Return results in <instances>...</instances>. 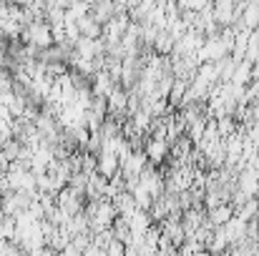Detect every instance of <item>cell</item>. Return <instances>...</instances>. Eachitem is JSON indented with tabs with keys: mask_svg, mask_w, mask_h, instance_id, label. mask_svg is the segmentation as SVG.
I'll return each instance as SVG.
<instances>
[{
	"mask_svg": "<svg viewBox=\"0 0 259 256\" xmlns=\"http://www.w3.org/2000/svg\"><path fill=\"white\" fill-rule=\"evenodd\" d=\"M20 40H23L25 45L38 48V50H48V48H53V45H56L53 25H51L48 20H33V23H28V25L23 28Z\"/></svg>",
	"mask_w": 259,
	"mask_h": 256,
	"instance_id": "6da1fadb",
	"label": "cell"
},
{
	"mask_svg": "<svg viewBox=\"0 0 259 256\" xmlns=\"http://www.w3.org/2000/svg\"><path fill=\"white\" fill-rule=\"evenodd\" d=\"M144 151H146V159L151 166H164L166 159L171 156V143L166 138H156V136H149V141L144 143Z\"/></svg>",
	"mask_w": 259,
	"mask_h": 256,
	"instance_id": "7a4b0ae2",
	"label": "cell"
},
{
	"mask_svg": "<svg viewBox=\"0 0 259 256\" xmlns=\"http://www.w3.org/2000/svg\"><path fill=\"white\" fill-rule=\"evenodd\" d=\"M128 100H131V90L128 88H123V85H116V90L106 98V103H108V116L111 118H123V116H128Z\"/></svg>",
	"mask_w": 259,
	"mask_h": 256,
	"instance_id": "3957f363",
	"label": "cell"
},
{
	"mask_svg": "<svg viewBox=\"0 0 259 256\" xmlns=\"http://www.w3.org/2000/svg\"><path fill=\"white\" fill-rule=\"evenodd\" d=\"M96 171L103 176V178H116L118 173H121V159H118V153L116 151H111V148H101L98 151V166Z\"/></svg>",
	"mask_w": 259,
	"mask_h": 256,
	"instance_id": "277c9868",
	"label": "cell"
},
{
	"mask_svg": "<svg viewBox=\"0 0 259 256\" xmlns=\"http://www.w3.org/2000/svg\"><path fill=\"white\" fill-rule=\"evenodd\" d=\"M237 188L242 193H247L249 198H259V171L252 166H244V169L237 173Z\"/></svg>",
	"mask_w": 259,
	"mask_h": 256,
	"instance_id": "5b68a950",
	"label": "cell"
},
{
	"mask_svg": "<svg viewBox=\"0 0 259 256\" xmlns=\"http://www.w3.org/2000/svg\"><path fill=\"white\" fill-rule=\"evenodd\" d=\"M116 85H118V81H116L108 71H96V76L91 78V90H93V95H98V98H108V95L116 90Z\"/></svg>",
	"mask_w": 259,
	"mask_h": 256,
	"instance_id": "8992f818",
	"label": "cell"
},
{
	"mask_svg": "<svg viewBox=\"0 0 259 256\" xmlns=\"http://www.w3.org/2000/svg\"><path fill=\"white\" fill-rule=\"evenodd\" d=\"M234 219V206L232 203H219V206H214V209H206V221L211 224V226H224L227 221H232Z\"/></svg>",
	"mask_w": 259,
	"mask_h": 256,
	"instance_id": "52a82bcc",
	"label": "cell"
},
{
	"mask_svg": "<svg viewBox=\"0 0 259 256\" xmlns=\"http://www.w3.org/2000/svg\"><path fill=\"white\" fill-rule=\"evenodd\" d=\"M126 221H128V226H131V234H146V231L154 226L151 211H146V209H136Z\"/></svg>",
	"mask_w": 259,
	"mask_h": 256,
	"instance_id": "ba28073f",
	"label": "cell"
},
{
	"mask_svg": "<svg viewBox=\"0 0 259 256\" xmlns=\"http://www.w3.org/2000/svg\"><path fill=\"white\" fill-rule=\"evenodd\" d=\"M128 191H131V196H134V201H136V206H139V209H146V211H149V209L154 206V201H156V198H154V193H151L141 181H136Z\"/></svg>",
	"mask_w": 259,
	"mask_h": 256,
	"instance_id": "9c48e42d",
	"label": "cell"
},
{
	"mask_svg": "<svg viewBox=\"0 0 259 256\" xmlns=\"http://www.w3.org/2000/svg\"><path fill=\"white\" fill-rule=\"evenodd\" d=\"M252 68H254V63L252 61H239L237 63V71H234V76H232V83L239 85V88H247V85H252Z\"/></svg>",
	"mask_w": 259,
	"mask_h": 256,
	"instance_id": "30bf717a",
	"label": "cell"
},
{
	"mask_svg": "<svg viewBox=\"0 0 259 256\" xmlns=\"http://www.w3.org/2000/svg\"><path fill=\"white\" fill-rule=\"evenodd\" d=\"M20 156H23V143H20L18 138H10V141L3 143V159H5L8 164L20 161Z\"/></svg>",
	"mask_w": 259,
	"mask_h": 256,
	"instance_id": "8fae6325",
	"label": "cell"
},
{
	"mask_svg": "<svg viewBox=\"0 0 259 256\" xmlns=\"http://www.w3.org/2000/svg\"><path fill=\"white\" fill-rule=\"evenodd\" d=\"M206 249H209V254H227V249H229V239H227V234H224L222 229H217Z\"/></svg>",
	"mask_w": 259,
	"mask_h": 256,
	"instance_id": "7c38bea8",
	"label": "cell"
},
{
	"mask_svg": "<svg viewBox=\"0 0 259 256\" xmlns=\"http://www.w3.org/2000/svg\"><path fill=\"white\" fill-rule=\"evenodd\" d=\"M234 214H237L239 219H244V221H254V219L259 216V198L257 196H254V198H249V201H247L244 206H239Z\"/></svg>",
	"mask_w": 259,
	"mask_h": 256,
	"instance_id": "4fadbf2b",
	"label": "cell"
},
{
	"mask_svg": "<svg viewBox=\"0 0 259 256\" xmlns=\"http://www.w3.org/2000/svg\"><path fill=\"white\" fill-rule=\"evenodd\" d=\"M106 256H126V244L118 241V239H113V241L106 246Z\"/></svg>",
	"mask_w": 259,
	"mask_h": 256,
	"instance_id": "5bb4252c",
	"label": "cell"
},
{
	"mask_svg": "<svg viewBox=\"0 0 259 256\" xmlns=\"http://www.w3.org/2000/svg\"><path fill=\"white\" fill-rule=\"evenodd\" d=\"M25 256H58L56 249H51V246H43V249H35V251H28Z\"/></svg>",
	"mask_w": 259,
	"mask_h": 256,
	"instance_id": "9a60e30c",
	"label": "cell"
},
{
	"mask_svg": "<svg viewBox=\"0 0 259 256\" xmlns=\"http://www.w3.org/2000/svg\"><path fill=\"white\" fill-rule=\"evenodd\" d=\"M83 256H106V249H101V246H96V244H91L86 251H83Z\"/></svg>",
	"mask_w": 259,
	"mask_h": 256,
	"instance_id": "2e32d148",
	"label": "cell"
},
{
	"mask_svg": "<svg viewBox=\"0 0 259 256\" xmlns=\"http://www.w3.org/2000/svg\"><path fill=\"white\" fill-rule=\"evenodd\" d=\"M8 10H10V0H0V20L8 18Z\"/></svg>",
	"mask_w": 259,
	"mask_h": 256,
	"instance_id": "e0dca14e",
	"label": "cell"
},
{
	"mask_svg": "<svg viewBox=\"0 0 259 256\" xmlns=\"http://www.w3.org/2000/svg\"><path fill=\"white\" fill-rule=\"evenodd\" d=\"M5 219H8V216H5V214H3V209H0V229H3V224H5Z\"/></svg>",
	"mask_w": 259,
	"mask_h": 256,
	"instance_id": "ac0fdd59",
	"label": "cell"
},
{
	"mask_svg": "<svg viewBox=\"0 0 259 256\" xmlns=\"http://www.w3.org/2000/svg\"><path fill=\"white\" fill-rule=\"evenodd\" d=\"M209 256H224V254H209Z\"/></svg>",
	"mask_w": 259,
	"mask_h": 256,
	"instance_id": "d6986e66",
	"label": "cell"
},
{
	"mask_svg": "<svg viewBox=\"0 0 259 256\" xmlns=\"http://www.w3.org/2000/svg\"><path fill=\"white\" fill-rule=\"evenodd\" d=\"M0 173H3V171H0Z\"/></svg>",
	"mask_w": 259,
	"mask_h": 256,
	"instance_id": "ffe728a7",
	"label": "cell"
}]
</instances>
